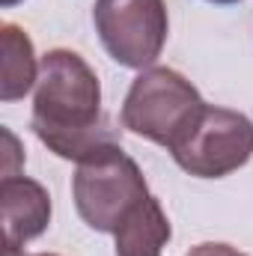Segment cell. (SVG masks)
<instances>
[{
    "instance_id": "30bf717a",
    "label": "cell",
    "mask_w": 253,
    "mask_h": 256,
    "mask_svg": "<svg viewBox=\"0 0 253 256\" xmlns=\"http://www.w3.org/2000/svg\"><path fill=\"white\" fill-rule=\"evenodd\" d=\"M3 256H30L21 250V244H9V242H3ZM33 256H57V254H33Z\"/></svg>"
},
{
    "instance_id": "9c48e42d",
    "label": "cell",
    "mask_w": 253,
    "mask_h": 256,
    "mask_svg": "<svg viewBox=\"0 0 253 256\" xmlns=\"http://www.w3.org/2000/svg\"><path fill=\"white\" fill-rule=\"evenodd\" d=\"M185 256H248V254H242L230 244H220V242H202V244L190 248Z\"/></svg>"
},
{
    "instance_id": "ba28073f",
    "label": "cell",
    "mask_w": 253,
    "mask_h": 256,
    "mask_svg": "<svg viewBox=\"0 0 253 256\" xmlns=\"http://www.w3.org/2000/svg\"><path fill=\"white\" fill-rule=\"evenodd\" d=\"M3 42V80H0V98L3 102H18L24 98L33 84L39 80V63L30 36L18 24H3L0 30Z\"/></svg>"
},
{
    "instance_id": "52a82bcc",
    "label": "cell",
    "mask_w": 253,
    "mask_h": 256,
    "mask_svg": "<svg viewBox=\"0 0 253 256\" xmlns=\"http://www.w3.org/2000/svg\"><path fill=\"white\" fill-rule=\"evenodd\" d=\"M170 236H173L170 218L164 214L158 196H149L114 236L116 256H161Z\"/></svg>"
},
{
    "instance_id": "8992f818",
    "label": "cell",
    "mask_w": 253,
    "mask_h": 256,
    "mask_svg": "<svg viewBox=\"0 0 253 256\" xmlns=\"http://www.w3.org/2000/svg\"><path fill=\"white\" fill-rule=\"evenodd\" d=\"M3 206V242L27 244L39 238L51 224V196L48 191L27 176H3L0 185Z\"/></svg>"
},
{
    "instance_id": "6da1fadb",
    "label": "cell",
    "mask_w": 253,
    "mask_h": 256,
    "mask_svg": "<svg viewBox=\"0 0 253 256\" xmlns=\"http://www.w3.org/2000/svg\"><path fill=\"white\" fill-rule=\"evenodd\" d=\"M33 131L66 161H84L96 149L116 143L102 114L98 74L80 54L54 48L42 57L33 96Z\"/></svg>"
},
{
    "instance_id": "5b68a950",
    "label": "cell",
    "mask_w": 253,
    "mask_h": 256,
    "mask_svg": "<svg viewBox=\"0 0 253 256\" xmlns=\"http://www.w3.org/2000/svg\"><path fill=\"white\" fill-rule=\"evenodd\" d=\"M253 158V122L230 108H206L194 134L173 152V161L196 179H224Z\"/></svg>"
},
{
    "instance_id": "277c9868",
    "label": "cell",
    "mask_w": 253,
    "mask_h": 256,
    "mask_svg": "<svg viewBox=\"0 0 253 256\" xmlns=\"http://www.w3.org/2000/svg\"><path fill=\"white\" fill-rule=\"evenodd\" d=\"M92 21L104 51L126 68L152 66L170 33L164 0H96Z\"/></svg>"
},
{
    "instance_id": "8fae6325",
    "label": "cell",
    "mask_w": 253,
    "mask_h": 256,
    "mask_svg": "<svg viewBox=\"0 0 253 256\" xmlns=\"http://www.w3.org/2000/svg\"><path fill=\"white\" fill-rule=\"evenodd\" d=\"M208 3H220V6H230V3H242V0H208Z\"/></svg>"
},
{
    "instance_id": "3957f363",
    "label": "cell",
    "mask_w": 253,
    "mask_h": 256,
    "mask_svg": "<svg viewBox=\"0 0 253 256\" xmlns=\"http://www.w3.org/2000/svg\"><path fill=\"white\" fill-rule=\"evenodd\" d=\"M72 196L86 226H92L96 232L116 236L122 224L152 194L137 161L122 152L120 143H108L96 149L90 158L78 161Z\"/></svg>"
},
{
    "instance_id": "7c38bea8",
    "label": "cell",
    "mask_w": 253,
    "mask_h": 256,
    "mask_svg": "<svg viewBox=\"0 0 253 256\" xmlns=\"http://www.w3.org/2000/svg\"><path fill=\"white\" fill-rule=\"evenodd\" d=\"M15 3H18V0H3V6H15Z\"/></svg>"
},
{
    "instance_id": "7a4b0ae2",
    "label": "cell",
    "mask_w": 253,
    "mask_h": 256,
    "mask_svg": "<svg viewBox=\"0 0 253 256\" xmlns=\"http://www.w3.org/2000/svg\"><path fill=\"white\" fill-rule=\"evenodd\" d=\"M206 108L208 104L185 74L167 66H152L143 68L128 90L122 102V126L173 155L194 134Z\"/></svg>"
}]
</instances>
